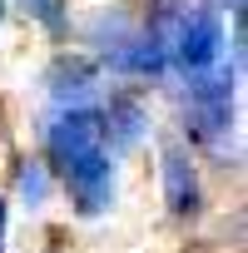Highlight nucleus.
<instances>
[{
    "label": "nucleus",
    "instance_id": "f257e3e1",
    "mask_svg": "<svg viewBox=\"0 0 248 253\" xmlns=\"http://www.w3.org/2000/svg\"><path fill=\"white\" fill-rule=\"evenodd\" d=\"M159 45H164V55L184 75H199V70L218 65V55H223V25H218L213 10H179L159 30Z\"/></svg>",
    "mask_w": 248,
    "mask_h": 253
},
{
    "label": "nucleus",
    "instance_id": "f03ea898",
    "mask_svg": "<svg viewBox=\"0 0 248 253\" xmlns=\"http://www.w3.org/2000/svg\"><path fill=\"white\" fill-rule=\"evenodd\" d=\"M109 139H104V119L89 109V104H65L50 124H45V154H50V164L65 174L70 164H80V159H89L94 149H104Z\"/></svg>",
    "mask_w": 248,
    "mask_h": 253
},
{
    "label": "nucleus",
    "instance_id": "7ed1b4c3",
    "mask_svg": "<svg viewBox=\"0 0 248 253\" xmlns=\"http://www.w3.org/2000/svg\"><path fill=\"white\" fill-rule=\"evenodd\" d=\"M60 179H65V189H70V199H75L80 213H89V218L104 213V209L114 204V154H109V144L94 149L89 159L70 164Z\"/></svg>",
    "mask_w": 248,
    "mask_h": 253
},
{
    "label": "nucleus",
    "instance_id": "20e7f679",
    "mask_svg": "<svg viewBox=\"0 0 248 253\" xmlns=\"http://www.w3.org/2000/svg\"><path fill=\"white\" fill-rule=\"evenodd\" d=\"M189 80H194L189 84V119H194V129L204 139H218L228 129V119H233V84L223 75H213V70H199Z\"/></svg>",
    "mask_w": 248,
    "mask_h": 253
},
{
    "label": "nucleus",
    "instance_id": "39448f33",
    "mask_svg": "<svg viewBox=\"0 0 248 253\" xmlns=\"http://www.w3.org/2000/svg\"><path fill=\"white\" fill-rule=\"evenodd\" d=\"M164 194H169V209L179 218L199 213V174H194V164H189V154L179 144L164 149Z\"/></svg>",
    "mask_w": 248,
    "mask_h": 253
},
{
    "label": "nucleus",
    "instance_id": "423d86ee",
    "mask_svg": "<svg viewBox=\"0 0 248 253\" xmlns=\"http://www.w3.org/2000/svg\"><path fill=\"white\" fill-rule=\"evenodd\" d=\"M164 65H169V55H164L159 35H134L114 50V70H124V75H159Z\"/></svg>",
    "mask_w": 248,
    "mask_h": 253
},
{
    "label": "nucleus",
    "instance_id": "0eeeda50",
    "mask_svg": "<svg viewBox=\"0 0 248 253\" xmlns=\"http://www.w3.org/2000/svg\"><path fill=\"white\" fill-rule=\"evenodd\" d=\"M20 5H25L45 30H55V35L65 30V0H20Z\"/></svg>",
    "mask_w": 248,
    "mask_h": 253
},
{
    "label": "nucleus",
    "instance_id": "6e6552de",
    "mask_svg": "<svg viewBox=\"0 0 248 253\" xmlns=\"http://www.w3.org/2000/svg\"><path fill=\"white\" fill-rule=\"evenodd\" d=\"M5 218L10 213H5V199H0V248H5Z\"/></svg>",
    "mask_w": 248,
    "mask_h": 253
}]
</instances>
